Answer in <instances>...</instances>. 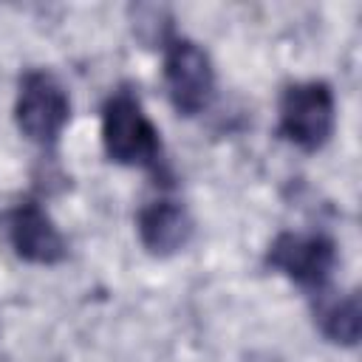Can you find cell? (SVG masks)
Here are the masks:
<instances>
[{"label":"cell","mask_w":362,"mask_h":362,"mask_svg":"<svg viewBox=\"0 0 362 362\" xmlns=\"http://www.w3.org/2000/svg\"><path fill=\"white\" fill-rule=\"evenodd\" d=\"M337 124V102L331 85L320 79L294 82L283 90L280 107H277V130L280 136L305 150L317 153L328 144Z\"/></svg>","instance_id":"obj_2"},{"label":"cell","mask_w":362,"mask_h":362,"mask_svg":"<svg viewBox=\"0 0 362 362\" xmlns=\"http://www.w3.org/2000/svg\"><path fill=\"white\" fill-rule=\"evenodd\" d=\"M317 322L320 331L325 334V339L337 342V345H356L359 334H362V311H359V297L348 294L342 300H331L317 311Z\"/></svg>","instance_id":"obj_8"},{"label":"cell","mask_w":362,"mask_h":362,"mask_svg":"<svg viewBox=\"0 0 362 362\" xmlns=\"http://www.w3.org/2000/svg\"><path fill=\"white\" fill-rule=\"evenodd\" d=\"M164 88L181 116H198L212 105L215 68L195 40L170 37L164 42Z\"/></svg>","instance_id":"obj_4"},{"label":"cell","mask_w":362,"mask_h":362,"mask_svg":"<svg viewBox=\"0 0 362 362\" xmlns=\"http://www.w3.org/2000/svg\"><path fill=\"white\" fill-rule=\"evenodd\" d=\"M136 232L141 246L156 257H170L181 252L192 238V218L181 201L156 198L144 204L136 215Z\"/></svg>","instance_id":"obj_7"},{"label":"cell","mask_w":362,"mask_h":362,"mask_svg":"<svg viewBox=\"0 0 362 362\" xmlns=\"http://www.w3.org/2000/svg\"><path fill=\"white\" fill-rule=\"evenodd\" d=\"M102 147L113 164L156 167L161 158L158 127L130 90H116L102 105Z\"/></svg>","instance_id":"obj_1"},{"label":"cell","mask_w":362,"mask_h":362,"mask_svg":"<svg viewBox=\"0 0 362 362\" xmlns=\"http://www.w3.org/2000/svg\"><path fill=\"white\" fill-rule=\"evenodd\" d=\"M6 238L14 255L34 266H57L68 255V240L37 201H20L6 212Z\"/></svg>","instance_id":"obj_6"},{"label":"cell","mask_w":362,"mask_h":362,"mask_svg":"<svg viewBox=\"0 0 362 362\" xmlns=\"http://www.w3.org/2000/svg\"><path fill=\"white\" fill-rule=\"evenodd\" d=\"M71 122V96L65 85L42 68H34L23 74L17 85V99H14V124L17 130L40 147H51L65 124Z\"/></svg>","instance_id":"obj_3"},{"label":"cell","mask_w":362,"mask_h":362,"mask_svg":"<svg viewBox=\"0 0 362 362\" xmlns=\"http://www.w3.org/2000/svg\"><path fill=\"white\" fill-rule=\"evenodd\" d=\"M266 263L286 280L320 291L337 266V243L322 232H280L269 243Z\"/></svg>","instance_id":"obj_5"}]
</instances>
